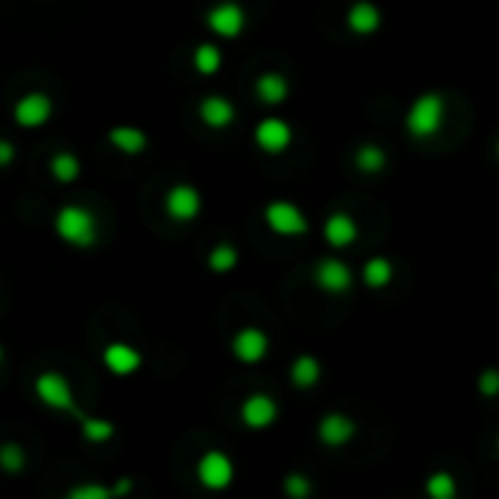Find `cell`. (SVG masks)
Returning <instances> with one entry per match:
<instances>
[{
    "label": "cell",
    "instance_id": "30",
    "mask_svg": "<svg viewBox=\"0 0 499 499\" xmlns=\"http://www.w3.org/2000/svg\"><path fill=\"white\" fill-rule=\"evenodd\" d=\"M68 496L70 499H111V488H106V485H73Z\"/></svg>",
    "mask_w": 499,
    "mask_h": 499
},
{
    "label": "cell",
    "instance_id": "31",
    "mask_svg": "<svg viewBox=\"0 0 499 499\" xmlns=\"http://www.w3.org/2000/svg\"><path fill=\"white\" fill-rule=\"evenodd\" d=\"M476 389H479V392H482L485 397H494V394L499 392V374H496L494 368H488V371H485L482 377H479Z\"/></svg>",
    "mask_w": 499,
    "mask_h": 499
},
{
    "label": "cell",
    "instance_id": "12",
    "mask_svg": "<svg viewBox=\"0 0 499 499\" xmlns=\"http://www.w3.org/2000/svg\"><path fill=\"white\" fill-rule=\"evenodd\" d=\"M278 401H274L272 394L266 392H254V394H248L243 406H240V420L245 423L252 432H263L269 430L274 420H278Z\"/></svg>",
    "mask_w": 499,
    "mask_h": 499
},
{
    "label": "cell",
    "instance_id": "32",
    "mask_svg": "<svg viewBox=\"0 0 499 499\" xmlns=\"http://www.w3.org/2000/svg\"><path fill=\"white\" fill-rule=\"evenodd\" d=\"M12 161H15V143L0 137V167H9Z\"/></svg>",
    "mask_w": 499,
    "mask_h": 499
},
{
    "label": "cell",
    "instance_id": "6",
    "mask_svg": "<svg viewBox=\"0 0 499 499\" xmlns=\"http://www.w3.org/2000/svg\"><path fill=\"white\" fill-rule=\"evenodd\" d=\"M263 219H266L269 231L278 234V236H301L310 231L304 210L292 202H286V199H274V202H269L263 208Z\"/></svg>",
    "mask_w": 499,
    "mask_h": 499
},
{
    "label": "cell",
    "instance_id": "28",
    "mask_svg": "<svg viewBox=\"0 0 499 499\" xmlns=\"http://www.w3.org/2000/svg\"><path fill=\"white\" fill-rule=\"evenodd\" d=\"M27 467V453H23V447L15 444V441H6L0 444V470L9 473V476H15Z\"/></svg>",
    "mask_w": 499,
    "mask_h": 499
},
{
    "label": "cell",
    "instance_id": "27",
    "mask_svg": "<svg viewBox=\"0 0 499 499\" xmlns=\"http://www.w3.org/2000/svg\"><path fill=\"white\" fill-rule=\"evenodd\" d=\"M423 491H427L430 499H456L458 485L453 479V473L435 470V473H430V479H427V485H423Z\"/></svg>",
    "mask_w": 499,
    "mask_h": 499
},
{
    "label": "cell",
    "instance_id": "9",
    "mask_svg": "<svg viewBox=\"0 0 499 499\" xmlns=\"http://www.w3.org/2000/svg\"><path fill=\"white\" fill-rule=\"evenodd\" d=\"M53 117V99L44 91H30L23 94L15 108H12V120L18 123L21 129H42Z\"/></svg>",
    "mask_w": 499,
    "mask_h": 499
},
{
    "label": "cell",
    "instance_id": "1",
    "mask_svg": "<svg viewBox=\"0 0 499 499\" xmlns=\"http://www.w3.org/2000/svg\"><path fill=\"white\" fill-rule=\"evenodd\" d=\"M444 117H447L444 97L439 91H427L409 106L406 117H403V126L411 137L427 141V137H435L444 129Z\"/></svg>",
    "mask_w": 499,
    "mask_h": 499
},
{
    "label": "cell",
    "instance_id": "21",
    "mask_svg": "<svg viewBox=\"0 0 499 499\" xmlns=\"http://www.w3.org/2000/svg\"><path fill=\"white\" fill-rule=\"evenodd\" d=\"M50 176L59 184H73L82 176V161L73 152H56L50 158Z\"/></svg>",
    "mask_w": 499,
    "mask_h": 499
},
{
    "label": "cell",
    "instance_id": "11",
    "mask_svg": "<svg viewBox=\"0 0 499 499\" xmlns=\"http://www.w3.org/2000/svg\"><path fill=\"white\" fill-rule=\"evenodd\" d=\"M313 278L321 292L328 295H347L354 290V269L339 257H324L313 269Z\"/></svg>",
    "mask_w": 499,
    "mask_h": 499
},
{
    "label": "cell",
    "instance_id": "3",
    "mask_svg": "<svg viewBox=\"0 0 499 499\" xmlns=\"http://www.w3.org/2000/svg\"><path fill=\"white\" fill-rule=\"evenodd\" d=\"M35 397L53 411H65V415L77 418L79 415V406H77V397H73V385L65 374L59 371H42L39 377H35Z\"/></svg>",
    "mask_w": 499,
    "mask_h": 499
},
{
    "label": "cell",
    "instance_id": "16",
    "mask_svg": "<svg viewBox=\"0 0 499 499\" xmlns=\"http://www.w3.org/2000/svg\"><path fill=\"white\" fill-rule=\"evenodd\" d=\"M324 243H328L330 248H351L356 243L359 236V226L356 219L351 214H345V210H336V214H330L328 219H324Z\"/></svg>",
    "mask_w": 499,
    "mask_h": 499
},
{
    "label": "cell",
    "instance_id": "4",
    "mask_svg": "<svg viewBox=\"0 0 499 499\" xmlns=\"http://www.w3.org/2000/svg\"><path fill=\"white\" fill-rule=\"evenodd\" d=\"M234 476H236V467L228 453L222 450H208L199 456L196 461V479L202 488L208 491H226L234 485Z\"/></svg>",
    "mask_w": 499,
    "mask_h": 499
},
{
    "label": "cell",
    "instance_id": "15",
    "mask_svg": "<svg viewBox=\"0 0 499 499\" xmlns=\"http://www.w3.org/2000/svg\"><path fill=\"white\" fill-rule=\"evenodd\" d=\"M347 30L359 39H368V35H377L380 27H383V12L377 4H371V0H356L347 9Z\"/></svg>",
    "mask_w": 499,
    "mask_h": 499
},
{
    "label": "cell",
    "instance_id": "18",
    "mask_svg": "<svg viewBox=\"0 0 499 499\" xmlns=\"http://www.w3.org/2000/svg\"><path fill=\"white\" fill-rule=\"evenodd\" d=\"M254 97L260 99L263 106L269 108H278L290 99V79L283 77L278 70H266L260 73L257 82H254Z\"/></svg>",
    "mask_w": 499,
    "mask_h": 499
},
{
    "label": "cell",
    "instance_id": "8",
    "mask_svg": "<svg viewBox=\"0 0 499 499\" xmlns=\"http://www.w3.org/2000/svg\"><path fill=\"white\" fill-rule=\"evenodd\" d=\"M295 132L283 117H263L254 126V143L263 155H283L292 146Z\"/></svg>",
    "mask_w": 499,
    "mask_h": 499
},
{
    "label": "cell",
    "instance_id": "19",
    "mask_svg": "<svg viewBox=\"0 0 499 499\" xmlns=\"http://www.w3.org/2000/svg\"><path fill=\"white\" fill-rule=\"evenodd\" d=\"M108 143L117 149L120 155H143L146 152V146H149V137L143 129H137V126H115L108 132Z\"/></svg>",
    "mask_w": 499,
    "mask_h": 499
},
{
    "label": "cell",
    "instance_id": "29",
    "mask_svg": "<svg viewBox=\"0 0 499 499\" xmlns=\"http://www.w3.org/2000/svg\"><path fill=\"white\" fill-rule=\"evenodd\" d=\"M283 494L290 499H307L310 494H313V482H310L304 473H286Z\"/></svg>",
    "mask_w": 499,
    "mask_h": 499
},
{
    "label": "cell",
    "instance_id": "34",
    "mask_svg": "<svg viewBox=\"0 0 499 499\" xmlns=\"http://www.w3.org/2000/svg\"><path fill=\"white\" fill-rule=\"evenodd\" d=\"M0 365H4V345H0Z\"/></svg>",
    "mask_w": 499,
    "mask_h": 499
},
{
    "label": "cell",
    "instance_id": "23",
    "mask_svg": "<svg viewBox=\"0 0 499 499\" xmlns=\"http://www.w3.org/2000/svg\"><path fill=\"white\" fill-rule=\"evenodd\" d=\"M77 420H79V435L85 441L103 444V441L115 439V423L106 420V418H94V415H85V411H79Z\"/></svg>",
    "mask_w": 499,
    "mask_h": 499
},
{
    "label": "cell",
    "instance_id": "17",
    "mask_svg": "<svg viewBox=\"0 0 499 499\" xmlns=\"http://www.w3.org/2000/svg\"><path fill=\"white\" fill-rule=\"evenodd\" d=\"M199 117H202V123L208 129L222 132V129H228L231 123L236 120V108H234V103L228 97L208 94L202 103H199Z\"/></svg>",
    "mask_w": 499,
    "mask_h": 499
},
{
    "label": "cell",
    "instance_id": "7",
    "mask_svg": "<svg viewBox=\"0 0 499 499\" xmlns=\"http://www.w3.org/2000/svg\"><path fill=\"white\" fill-rule=\"evenodd\" d=\"M164 214L172 222H179V226L193 222L199 214H202V193H199V187L187 184V181L172 184L164 196Z\"/></svg>",
    "mask_w": 499,
    "mask_h": 499
},
{
    "label": "cell",
    "instance_id": "25",
    "mask_svg": "<svg viewBox=\"0 0 499 499\" xmlns=\"http://www.w3.org/2000/svg\"><path fill=\"white\" fill-rule=\"evenodd\" d=\"M193 68L196 73H202V77H217V73L222 70V50L217 44H199L193 50Z\"/></svg>",
    "mask_w": 499,
    "mask_h": 499
},
{
    "label": "cell",
    "instance_id": "13",
    "mask_svg": "<svg viewBox=\"0 0 499 499\" xmlns=\"http://www.w3.org/2000/svg\"><path fill=\"white\" fill-rule=\"evenodd\" d=\"M103 365L115 374V377H132L134 371H141L143 356L137 347H132L126 342H108L103 347Z\"/></svg>",
    "mask_w": 499,
    "mask_h": 499
},
{
    "label": "cell",
    "instance_id": "26",
    "mask_svg": "<svg viewBox=\"0 0 499 499\" xmlns=\"http://www.w3.org/2000/svg\"><path fill=\"white\" fill-rule=\"evenodd\" d=\"M236 266H240V252L231 245V243H219L210 248V254H208V269L214 272V274H228L234 272Z\"/></svg>",
    "mask_w": 499,
    "mask_h": 499
},
{
    "label": "cell",
    "instance_id": "22",
    "mask_svg": "<svg viewBox=\"0 0 499 499\" xmlns=\"http://www.w3.org/2000/svg\"><path fill=\"white\" fill-rule=\"evenodd\" d=\"M394 278V266L389 257H371L363 266V283L368 290H385Z\"/></svg>",
    "mask_w": 499,
    "mask_h": 499
},
{
    "label": "cell",
    "instance_id": "2",
    "mask_svg": "<svg viewBox=\"0 0 499 499\" xmlns=\"http://www.w3.org/2000/svg\"><path fill=\"white\" fill-rule=\"evenodd\" d=\"M61 243L73 248H91L97 243V217L85 205H61L53 217Z\"/></svg>",
    "mask_w": 499,
    "mask_h": 499
},
{
    "label": "cell",
    "instance_id": "10",
    "mask_svg": "<svg viewBox=\"0 0 499 499\" xmlns=\"http://www.w3.org/2000/svg\"><path fill=\"white\" fill-rule=\"evenodd\" d=\"M269 347H272L269 336L260 328H254V324L240 328L231 339V354H234L236 363H243V365H260L266 359Z\"/></svg>",
    "mask_w": 499,
    "mask_h": 499
},
{
    "label": "cell",
    "instance_id": "20",
    "mask_svg": "<svg viewBox=\"0 0 499 499\" xmlns=\"http://www.w3.org/2000/svg\"><path fill=\"white\" fill-rule=\"evenodd\" d=\"M290 383L295 385L298 392L316 389V385L321 383V363L313 354L295 356V363L290 365Z\"/></svg>",
    "mask_w": 499,
    "mask_h": 499
},
{
    "label": "cell",
    "instance_id": "5",
    "mask_svg": "<svg viewBox=\"0 0 499 499\" xmlns=\"http://www.w3.org/2000/svg\"><path fill=\"white\" fill-rule=\"evenodd\" d=\"M205 23H208L210 32L219 35V39L234 42V39H240V35L245 32L248 15H245V9L236 4V0H219V4H214L208 9Z\"/></svg>",
    "mask_w": 499,
    "mask_h": 499
},
{
    "label": "cell",
    "instance_id": "14",
    "mask_svg": "<svg viewBox=\"0 0 499 499\" xmlns=\"http://www.w3.org/2000/svg\"><path fill=\"white\" fill-rule=\"evenodd\" d=\"M319 441L324 447H345L347 441H354V435H356V423L354 418H347L342 415V411H328L321 420H319Z\"/></svg>",
    "mask_w": 499,
    "mask_h": 499
},
{
    "label": "cell",
    "instance_id": "24",
    "mask_svg": "<svg viewBox=\"0 0 499 499\" xmlns=\"http://www.w3.org/2000/svg\"><path fill=\"white\" fill-rule=\"evenodd\" d=\"M354 161H356L359 172H365V176H380L385 164H389V155H385V149L377 143H363L356 149Z\"/></svg>",
    "mask_w": 499,
    "mask_h": 499
},
{
    "label": "cell",
    "instance_id": "33",
    "mask_svg": "<svg viewBox=\"0 0 499 499\" xmlns=\"http://www.w3.org/2000/svg\"><path fill=\"white\" fill-rule=\"evenodd\" d=\"M132 479H117L115 485H111V499H117V496H126V494H132Z\"/></svg>",
    "mask_w": 499,
    "mask_h": 499
}]
</instances>
